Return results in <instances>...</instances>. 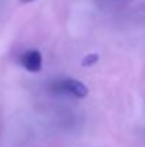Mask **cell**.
I'll return each instance as SVG.
<instances>
[{"label":"cell","instance_id":"cell-1","mask_svg":"<svg viewBox=\"0 0 145 147\" xmlns=\"http://www.w3.org/2000/svg\"><path fill=\"white\" fill-rule=\"evenodd\" d=\"M54 87L57 92L60 93H64V94H68V96H73L76 98H84L88 96V87L80 82V80H76V79H63V80H58L54 83Z\"/></svg>","mask_w":145,"mask_h":147},{"label":"cell","instance_id":"cell-2","mask_svg":"<svg viewBox=\"0 0 145 147\" xmlns=\"http://www.w3.org/2000/svg\"><path fill=\"white\" fill-rule=\"evenodd\" d=\"M20 64L31 71V73H37L41 70V66H43V57H41V53L39 50L36 49H31V50H27L21 54L20 57Z\"/></svg>","mask_w":145,"mask_h":147},{"label":"cell","instance_id":"cell-3","mask_svg":"<svg viewBox=\"0 0 145 147\" xmlns=\"http://www.w3.org/2000/svg\"><path fill=\"white\" fill-rule=\"evenodd\" d=\"M98 59H100V56H98L97 53H90V54H87V56L83 57V60H81V66H83V67L94 66L97 61H98Z\"/></svg>","mask_w":145,"mask_h":147},{"label":"cell","instance_id":"cell-4","mask_svg":"<svg viewBox=\"0 0 145 147\" xmlns=\"http://www.w3.org/2000/svg\"><path fill=\"white\" fill-rule=\"evenodd\" d=\"M21 4H29V3H33V1H36V0H19Z\"/></svg>","mask_w":145,"mask_h":147}]
</instances>
